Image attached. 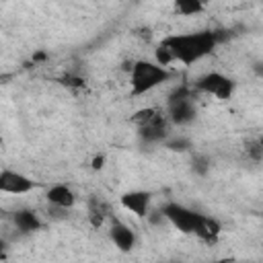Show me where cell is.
Here are the masks:
<instances>
[{"instance_id":"9","label":"cell","mask_w":263,"mask_h":263,"mask_svg":"<svg viewBox=\"0 0 263 263\" xmlns=\"http://www.w3.org/2000/svg\"><path fill=\"white\" fill-rule=\"evenodd\" d=\"M109 238L111 242L121 251V253H129L136 247V232L121 220H111L109 224Z\"/></svg>"},{"instance_id":"1","label":"cell","mask_w":263,"mask_h":263,"mask_svg":"<svg viewBox=\"0 0 263 263\" xmlns=\"http://www.w3.org/2000/svg\"><path fill=\"white\" fill-rule=\"evenodd\" d=\"M162 41L171 47L175 55V64L191 66L214 51V47L220 41V35L216 31H195V33L168 35Z\"/></svg>"},{"instance_id":"16","label":"cell","mask_w":263,"mask_h":263,"mask_svg":"<svg viewBox=\"0 0 263 263\" xmlns=\"http://www.w3.org/2000/svg\"><path fill=\"white\" fill-rule=\"evenodd\" d=\"M158 111H160V109H156V107H144V109H140V111H136V113L132 115V123H134L136 127H142V125H146Z\"/></svg>"},{"instance_id":"17","label":"cell","mask_w":263,"mask_h":263,"mask_svg":"<svg viewBox=\"0 0 263 263\" xmlns=\"http://www.w3.org/2000/svg\"><path fill=\"white\" fill-rule=\"evenodd\" d=\"M191 171H193L195 175H205V173L210 171V160H208L203 154L193 156V160H191Z\"/></svg>"},{"instance_id":"4","label":"cell","mask_w":263,"mask_h":263,"mask_svg":"<svg viewBox=\"0 0 263 263\" xmlns=\"http://www.w3.org/2000/svg\"><path fill=\"white\" fill-rule=\"evenodd\" d=\"M160 212L164 214L166 222L173 228H177L183 234H193V236H195V232L199 228V222L203 218V214H197L195 210H191L187 205H181V203H175V201L164 203Z\"/></svg>"},{"instance_id":"18","label":"cell","mask_w":263,"mask_h":263,"mask_svg":"<svg viewBox=\"0 0 263 263\" xmlns=\"http://www.w3.org/2000/svg\"><path fill=\"white\" fill-rule=\"evenodd\" d=\"M62 84L64 86H70V88H82L84 86V78L78 76V74H66L62 78Z\"/></svg>"},{"instance_id":"14","label":"cell","mask_w":263,"mask_h":263,"mask_svg":"<svg viewBox=\"0 0 263 263\" xmlns=\"http://www.w3.org/2000/svg\"><path fill=\"white\" fill-rule=\"evenodd\" d=\"M154 62L160 64V66H164V68H168L171 64H175V55H173L171 47H168L164 41H160V43L154 47Z\"/></svg>"},{"instance_id":"7","label":"cell","mask_w":263,"mask_h":263,"mask_svg":"<svg viewBox=\"0 0 263 263\" xmlns=\"http://www.w3.org/2000/svg\"><path fill=\"white\" fill-rule=\"evenodd\" d=\"M37 187V183L12 168H2L0 171V191L6 195H27Z\"/></svg>"},{"instance_id":"10","label":"cell","mask_w":263,"mask_h":263,"mask_svg":"<svg viewBox=\"0 0 263 263\" xmlns=\"http://www.w3.org/2000/svg\"><path fill=\"white\" fill-rule=\"evenodd\" d=\"M45 199H47V203L60 205V208H66V210H72V208L76 205V201H78L76 193H74L72 187L66 185V183H55V185H51V187L45 191Z\"/></svg>"},{"instance_id":"6","label":"cell","mask_w":263,"mask_h":263,"mask_svg":"<svg viewBox=\"0 0 263 263\" xmlns=\"http://www.w3.org/2000/svg\"><path fill=\"white\" fill-rule=\"evenodd\" d=\"M171 119L166 117V111H158L146 125L142 127H136L138 129V136L142 142L146 144H162L168 136H171Z\"/></svg>"},{"instance_id":"19","label":"cell","mask_w":263,"mask_h":263,"mask_svg":"<svg viewBox=\"0 0 263 263\" xmlns=\"http://www.w3.org/2000/svg\"><path fill=\"white\" fill-rule=\"evenodd\" d=\"M103 166H105V156H103V154H97V156L90 160V168H92V171H101Z\"/></svg>"},{"instance_id":"2","label":"cell","mask_w":263,"mask_h":263,"mask_svg":"<svg viewBox=\"0 0 263 263\" xmlns=\"http://www.w3.org/2000/svg\"><path fill=\"white\" fill-rule=\"evenodd\" d=\"M168 78H171L168 68L150 60H136L132 62V70H129V90L132 95L142 97L164 84Z\"/></svg>"},{"instance_id":"11","label":"cell","mask_w":263,"mask_h":263,"mask_svg":"<svg viewBox=\"0 0 263 263\" xmlns=\"http://www.w3.org/2000/svg\"><path fill=\"white\" fill-rule=\"evenodd\" d=\"M12 224L23 234H31V232H35V230H39L43 226L39 214L33 212V210H16L12 214Z\"/></svg>"},{"instance_id":"12","label":"cell","mask_w":263,"mask_h":263,"mask_svg":"<svg viewBox=\"0 0 263 263\" xmlns=\"http://www.w3.org/2000/svg\"><path fill=\"white\" fill-rule=\"evenodd\" d=\"M220 230H222V228H220V222H218V220L203 216L201 222H199V228H197L195 236L201 238L203 242H216L218 236H220Z\"/></svg>"},{"instance_id":"8","label":"cell","mask_w":263,"mask_h":263,"mask_svg":"<svg viewBox=\"0 0 263 263\" xmlns=\"http://www.w3.org/2000/svg\"><path fill=\"white\" fill-rule=\"evenodd\" d=\"M150 201H152V195H150V191H144V189L125 191L119 197L121 208L127 210L129 214H134L136 218H146L150 214Z\"/></svg>"},{"instance_id":"5","label":"cell","mask_w":263,"mask_h":263,"mask_svg":"<svg viewBox=\"0 0 263 263\" xmlns=\"http://www.w3.org/2000/svg\"><path fill=\"white\" fill-rule=\"evenodd\" d=\"M195 90L208 97H214L218 101H226L234 95L236 84L230 76L222 72H205L195 80Z\"/></svg>"},{"instance_id":"13","label":"cell","mask_w":263,"mask_h":263,"mask_svg":"<svg viewBox=\"0 0 263 263\" xmlns=\"http://www.w3.org/2000/svg\"><path fill=\"white\" fill-rule=\"evenodd\" d=\"M173 10L177 16H195L205 10L201 0H173Z\"/></svg>"},{"instance_id":"3","label":"cell","mask_w":263,"mask_h":263,"mask_svg":"<svg viewBox=\"0 0 263 263\" xmlns=\"http://www.w3.org/2000/svg\"><path fill=\"white\" fill-rule=\"evenodd\" d=\"M166 117L171 119L173 125H189L195 117H197V109H195V101L193 95L187 86L177 88L166 103Z\"/></svg>"},{"instance_id":"15","label":"cell","mask_w":263,"mask_h":263,"mask_svg":"<svg viewBox=\"0 0 263 263\" xmlns=\"http://www.w3.org/2000/svg\"><path fill=\"white\" fill-rule=\"evenodd\" d=\"M162 144L166 150H173V152H189L191 150V142L185 136H168Z\"/></svg>"}]
</instances>
